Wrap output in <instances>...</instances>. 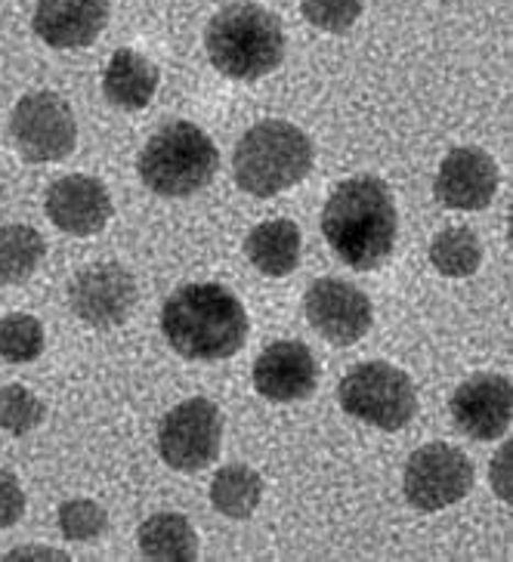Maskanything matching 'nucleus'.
Returning <instances> with one entry per match:
<instances>
[{"mask_svg":"<svg viewBox=\"0 0 513 562\" xmlns=\"http://www.w3.org/2000/svg\"><path fill=\"white\" fill-rule=\"evenodd\" d=\"M365 0H300L303 19L322 32L344 34L363 16Z\"/></svg>","mask_w":513,"mask_h":562,"instance_id":"a878e982","label":"nucleus"},{"mask_svg":"<svg viewBox=\"0 0 513 562\" xmlns=\"http://www.w3.org/2000/svg\"><path fill=\"white\" fill-rule=\"evenodd\" d=\"M109 526V516L97 501L75 497L59 507V531L66 535V541H97Z\"/></svg>","mask_w":513,"mask_h":562,"instance_id":"393cba45","label":"nucleus"},{"mask_svg":"<svg viewBox=\"0 0 513 562\" xmlns=\"http://www.w3.org/2000/svg\"><path fill=\"white\" fill-rule=\"evenodd\" d=\"M431 263L446 279H470L482 263V245L467 226L443 229L431 241Z\"/></svg>","mask_w":513,"mask_h":562,"instance_id":"4be33fe9","label":"nucleus"},{"mask_svg":"<svg viewBox=\"0 0 513 562\" xmlns=\"http://www.w3.org/2000/svg\"><path fill=\"white\" fill-rule=\"evenodd\" d=\"M306 318L334 347H353L371 331L375 310L356 284L344 279H319L303 300Z\"/></svg>","mask_w":513,"mask_h":562,"instance_id":"9b49d317","label":"nucleus"},{"mask_svg":"<svg viewBox=\"0 0 513 562\" xmlns=\"http://www.w3.org/2000/svg\"><path fill=\"white\" fill-rule=\"evenodd\" d=\"M245 254L257 272L269 279L291 276L300 263V229L291 220H269L254 226L245 238Z\"/></svg>","mask_w":513,"mask_h":562,"instance_id":"a211bd4d","label":"nucleus"},{"mask_svg":"<svg viewBox=\"0 0 513 562\" xmlns=\"http://www.w3.org/2000/svg\"><path fill=\"white\" fill-rule=\"evenodd\" d=\"M313 161V139L300 127L288 121H264L238 139L232 170L242 192L254 199H272L306 180Z\"/></svg>","mask_w":513,"mask_h":562,"instance_id":"20e7f679","label":"nucleus"},{"mask_svg":"<svg viewBox=\"0 0 513 562\" xmlns=\"http://www.w3.org/2000/svg\"><path fill=\"white\" fill-rule=\"evenodd\" d=\"M44 352V325L29 313L0 318V359L13 364L34 362Z\"/></svg>","mask_w":513,"mask_h":562,"instance_id":"5701e85b","label":"nucleus"},{"mask_svg":"<svg viewBox=\"0 0 513 562\" xmlns=\"http://www.w3.org/2000/svg\"><path fill=\"white\" fill-rule=\"evenodd\" d=\"M161 331L170 349L192 362L230 359L245 347L248 313L230 288L196 281L177 288L161 306Z\"/></svg>","mask_w":513,"mask_h":562,"instance_id":"f257e3e1","label":"nucleus"},{"mask_svg":"<svg viewBox=\"0 0 513 562\" xmlns=\"http://www.w3.org/2000/svg\"><path fill=\"white\" fill-rule=\"evenodd\" d=\"M140 550L146 560L192 562L199 560V535L180 513H158L140 526Z\"/></svg>","mask_w":513,"mask_h":562,"instance_id":"6ab92c4d","label":"nucleus"},{"mask_svg":"<svg viewBox=\"0 0 513 562\" xmlns=\"http://www.w3.org/2000/svg\"><path fill=\"white\" fill-rule=\"evenodd\" d=\"M504 458H508V451H501V454H498L495 473H492V485H495V492L501 501H511V485L501 480V476H504V470H508V467H504Z\"/></svg>","mask_w":513,"mask_h":562,"instance_id":"cd10ccee","label":"nucleus"},{"mask_svg":"<svg viewBox=\"0 0 513 562\" xmlns=\"http://www.w3.org/2000/svg\"><path fill=\"white\" fill-rule=\"evenodd\" d=\"M10 133L25 161L47 165V161H63L75 151L78 121L71 105L59 93L41 90L16 102L10 117Z\"/></svg>","mask_w":513,"mask_h":562,"instance_id":"0eeeda50","label":"nucleus"},{"mask_svg":"<svg viewBox=\"0 0 513 562\" xmlns=\"http://www.w3.org/2000/svg\"><path fill=\"white\" fill-rule=\"evenodd\" d=\"M341 408L378 430H402L417 414L412 378L390 362L356 364L337 386Z\"/></svg>","mask_w":513,"mask_h":562,"instance_id":"423d86ee","label":"nucleus"},{"mask_svg":"<svg viewBox=\"0 0 513 562\" xmlns=\"http://www.w3.org/2000/svg\"><path fill=\"white\" fill-rule=\"evenodd\" d=\"M223 442V417L211 398H189L170 408L158 427V454L177 473L211 467Z\"/></svg>","mask_w":513,"mask_h":562,"instance_id":"6e6552de","label":"nucleus"},{"mask_svg":"<svg viewBox=\"0 0 513 562\" xmlns=\"http://www.w3.org/2000/svg\"><path fill=\"white\" fill-rule=\"evenodd\" d=\"M254 386L269 402H300L319 386V362L306 344L279 340L266 347L254 362Z\"/></svg>","mask_w":513,"mask_h":562,"instance_id":"4468645a","label":"nucleus"},{"mask_svg":"<svg viewBox=\"0 0 513 562\" xmlns=\"http://www.w3.org/2000/svg\"><path fill=\"white\" fill-rule=\"evenodd\" d=\"M25 557H47V560H68L66 553H53V550H13V553H7V560H25Z\"/></svg>","mask_w":513,"mask_h":562,"instance_id":"c85d7f7f","label":"nucleus"},{"mask_svg":"<svg viewBox=\"0 0 513 562\" xmlns=\"http://www.w3.org/2000/svg\"><path fill=\"white\" fill-rule=\"evenodd\" d=\"M41 420H44V405L29 386L19 383L0 386V430L25 436L34 427H41Z\"/></svg>","mask_w":513,"mask_h":562,"instance_id":"b1692460","label":"nucleus"},{"mask_svg":"<svg viewBox=\"0 0 513 562\" xmlns=\"http://www.w3.org/2000/svg\"><path fill=\"white\" fill-rule=\"evenodd\" d=\"M264 501V480L248 463H226L211 482V504L226 519H250Z\"/></svg>","mask_w":513,"mask_h":562,"instance_id":"aec40b11","label":"nucleus"},{"mask_svg":"<svg viewBox=\"0 0 513 562\" xmlns=\"http://www.w3.org/2000/svg\"><path fill=\"white\" fill-rule=\"evenodd\" d=\"M220 151L208 133L189 121H170L152 136L140 151V180L146 182L155 195L165 199H186L196 195L204 186H211Z\"/></svg>","mask_w":513,"mask_h":562,"instance_id":"39448f33","label":"nucleus"},{"mask_svg":"<svg viewBox=\"0 0 513 562\" xmlns=\"http://www.w3.org/2000/svg\"><path fill=\"white\" fill-rule=\"evenodd\" d=\"M433 192L451 211H482V207H489L498 192L495 158L489 151L477 149V146L451 149L439 165Z\"/></svg>","mask_w":513,"mask_h":562,"instance_id":"ddd939ff","label":"nucleus"},{"mask_svg":"<svg viewBox=\"0 0 513 562\" xmlns=\"http://www.w3.org/2000/svg\"><path fill=\"white\" fill-rule=\"evenodd\" d=\"M68 306L90 328H115L136 306V281L118 263H93L68 284Z\"/></svg>","mask_w":513,"mask_h":562,"instance_id":"9d476101","label":"nucleus"},{"mask_svg":"<svg viewBox=\"0 0 513 562\" xmlns=\"http://www.w3.org/2000/svg\"><path fill=\"white\" fill-rule=\"evenodd\" d=\"M322 232L341 263L371 272L397 248L399 214L390 189L375 177H353L332 192L322 211Z\"/></svg>","mask_w":513,"mask_h":562,"instance_id":"f03ea898","label":"nucleus"},{"mask_svg":"<svg viewBox=\"0 0 513 562\" xmlns=\"http://www.w3.org/2000/svg\"><path fill=\"white\" fill-rule=\"evenodd\" d=\"M473 461L464 454L461 448L448 442H431L417 448L409 463H405V501L417 510H446L458 504L461 497L473 492Z\"/></svg>","mask_w":513,"mask_h":562,"instance_id":"1a4fd4ad","label":"nucleus"},{"mask_svg":"<svg viewBox=\"0 0 513 562\" xmlns=\"http://www.w3.org/2000/svg\"><path fill=\"white\" fill-rule=\"evenodd\" d=\"M158 90V68L143 53L121 47L112 53L105 75H102V93L115 109L140 112L146 109Z\"/></svg>","mask_w":513,"mask_h":562,"instance_id":"f3484780","label":"nucleus"},{"mask_svg":"<svg viewBox=\"0 0 513 562\" xmlns=\"http://www.w3.org/2000/svg\"><path fill=\"white\" fill-rule=\"evenodd\" d=\"M34 32L56 50L93 44L109 25V0H37Z\"/></svg>","mask_w":513,"mask_h":562,"instance_id":"dca6fc26","label":"nucleus"},{"mask_svg":"<svg viewBox=\"0 0 513 562\" xmlns=\"http://www.w3.org/2000/svg\"><path fill=\"white\" fill-rule=\"evenodd\" d=\"M204 47L220 75L257 81L282 66L288 41L276 13L257 3H232L211 19Z\"/></svg>","mask_w":513,"mask_h":562,"instance_id":"7ed1b4c3","label":"nucleus"},{"mask_svg":"<svg viewBox=\"0 0 513 562\" xmlns=\"http://www.w3.org/2000/svg\"><path fill=\"white\" fill-rule=\"evenodd\" d=\"M47 254L41 232L22 223L0 226V281L3 284H22L34 276Z\"/></svg>","mask_w":513,"mask_h":562,"instance_id":"412c9836","label":"nucleus"},{"mask_svg":"<svg viewBox=\"0 0 513 562\" xmlns=\"http://www.w3.org/2000/svg\"><path fill=\"white\" fill-rule=\"evenodd\" d=\"M47 216L68 235H97L112 220V195L97 177L71 173L47 189Z\"/></svg>","mask_w":513,"mask_h":562,"instance_id":"2eb2a0df","label":"nucleus"},{"mask_svg":"<svg viewBox=\"0 0 513 562\" xmlns=\"http://www.w3.org/2000/svg\"><path fill=\"white\" fill-rule=\"evenodd\" d=\"M511 381L501 374H477V378L464 381L451 396L455 427L477 442L501 439L511 427Z\"/></svg>","mask_w":513,"mask_h":562,"instance_id":"f8f14e48","label":"nucleus"},{"mask_svg":"<svg viewBox=\"0 0 513 562\" xmlns=\"http://www.w3.org/2000/svg\"><path fill=\"white\" fill-rule=\"evenodd\" d=\"M25 513V492L13 473L0 470V529H10L16 526Z\"/></svg>","mask_w":513,"mask_h":562,"instance_id":"bb28decb","label":"nucleus"}]
</instances>
